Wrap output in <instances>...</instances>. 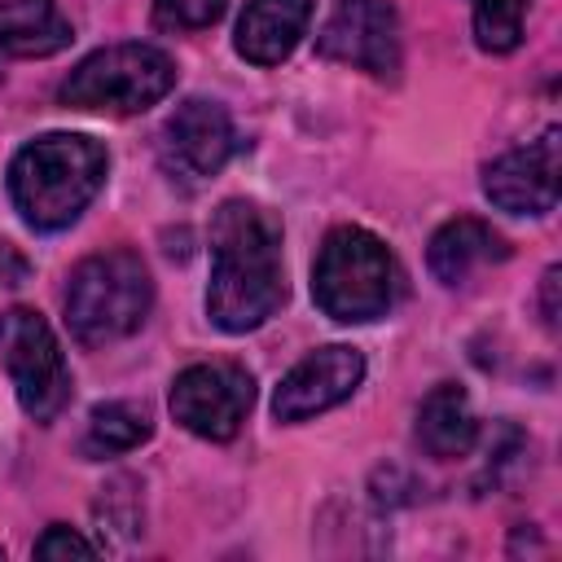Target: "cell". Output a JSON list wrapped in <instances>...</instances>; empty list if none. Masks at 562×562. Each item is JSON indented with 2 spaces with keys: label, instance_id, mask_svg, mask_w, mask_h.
Instances as JSON below:
<instances>
[{
  "label": "cell",
  "instance_id": "10",
  "mask_svg": "<svg viewBox=\"0 0 562 562\" xmlns=\"http://www.w3.org/2000/svg\"><path fill=\"white\" fill-rule=\"evenodd\" d=\"M233 149H237V132L220 101L189 97L162 123V162H167V171H176L184 180L215 176L233 158Z\"/></svg>",
  "mask_w": 562,
  "mask_h": 562
},
{
  "label": "cell",
  "instance_id": "7",
  "mask_svg": "<svg viewBox=\"0 0 562 562\" xmlns=\"http://www.w3.org/2000/svg\"><path fill=\"white\" fill-rule=\"evenodd\" d=\"M250 404H255V378H250V369H241L233 360L189 364L171 382V417L184 430L215 439V443L237 435Z\"/></svg>",
  "mask_w": 562,
  "mask_h": 562
},
{
  "label": "cell",
  "instance_id": "9",
  "mask_svg": "<svg viewBox=\"0 0 562 562\" xmlns=\"http://www.w3.org/2000/svg\"><path fill=\"white\" fill-rule=\"evenodd\" d=\"M558 171H562V132L544 127L540 140H527L483 171V193L492 206L509 215H549L558 206Z\"/></svg>",
  "mask_w": 562,
  "mask_h": 562
},
{
  "label": "cell",
  "instance_id": "16",
  "mask_svg": "<svg viewBox=\"0 0 562 562\" xmlns=\"http://www.w3.org/2000/svg\"><path fill=\"white\" fill-rule=\"evenodd\" d=\"M149 435H154L149 413H145L140 404H127V400L97 404L92 417H88V448L101 452V457H110V452H132V448H140Z\"/></svg>",
  "mask_w": 562,
  "mask_h": 562
},
{
  "label": "cell",
  "instance_id": "12",
  "mask_svg": "<svg viewBox=\"0 0 562 562\" xmlns=\"http://www.w3.org/2000/svg\"><path fill=\"white\" fill-rule=\"evenodd\" d=\"M312 22V0H250L237 18L233 48L255 66H277L294 53Z\"/></svg>",
  "mask_w": 562,
  "mask_h": 562
},
{
  "label": "cell",
  "instance_id": "3",
  "mask_svg": "<svg viewBox=\"0 0 562 562\" xmlns=\"http://www.w3.org/2000/svg\"><path fill=\"white\" fill-rule=\"evenodd\" d=\"M154 281L136 250L88 255L66 281V325L83 347H105L136 334L149 316Z\"/></svg>",
  "mask_w": 562,
  "mask_h": 562
},
{
  "label": "cell",
  "instance_id": "18",
  "mask_svg": "<svg viewBox=\"0 0 562 562\" xmlns=\"http://www.w3.org/2000/svg\"><path fill=\"white\" fill-rule=\"evenodd\" d=\"M224 9L228 0H154V22L167 31H202Z\"/></svg>",
  "mask_w": 562,
  "mask_h": 562
},
{
  "label": "cell",
  "instance_id": "6",
  "mask_svg": "<svg viewBox=\"0 0 562 562\" xmlns=\"http://www.w3.org/2000/svg\"><path fill=\"white\" fill-rule=\"evenodd\" d=\"M0 356L22 413L35 422H53L70 400V369L61 360L48 321L31 307L0 312Z\"/></svg>",
  "mask_w": 562,
  "mask_h": 562
},
{
  "label": "cell",
  "instance_id": "8",
  "mask_svg": "<svg viewBox=\"0 0 562 562\" xmlns=\"http://www.w3.org/2000/svg\"><path fill=\"white\" fill-rule=\"evenodd\" d=\"M316 53L356 70H369L378 79L400 70V22L386 0H334Z\"/></svg>",
  "mask_w": 562,
  "mask_h": 562
},
{
  "label": "cell",
  "instance_id": "2",
  "mask_svg": "<svg viewBox=\"0 0 562 562\" xmlns=\"http://www.w3.org/2000/svg\"><path fill=\"white\" fill-rule=\"evenodd\" d=\"M105 180V149L79 132H48L9 162V198L31 228H66L97 198Z\"/></svg>",
  "mask_w": 562,
  "mask_h": 562
},
{
  "label": "cell",
  "instance_id": "5",
  "mask_svg": "<svg viewBox=\"0 0 562 562\" xmlns=\"http://www.w3.org/2000/svg\"><path fill=\"white\" fill-rule=\"evenodd\" d=\"M176 83V61L154 44H110L83 57L66 83L61 105L97 114H136L162 101Z\"/></svg>",
  "mask_w": 562,
  "mask_h": 562
},
{
  "label": "cell",
  "instance_id": "4",
  "mask_svg": "<svg viewBox=\"0 0 562 562\" xmlns=\"http://www.w3.org/2000/svg\"><path fill=\"white\" fill-rule=\"evenodd\" d=\"M400 290V268L382 237L369 228L342 224L321 241L316 268H312V299L325 316L342 325H364L391 312Z\"/></svg>",
  "mask_w": 562,
  "mask_h": 562
},
{
  "label": "cell",
  "instance_id": "13",
  "mask_svg": "<svg viewBox=\"0 0 562 562\" xmlns=\"http://www.w3.org/2000/svg\"><path fill=\"white\" fill-rule=\"evenodd\" d=\"M505 255H509V246H505V237H501L492 224H483V220H474V215H457V220H448V224L430 237L426 263H430V272H435L443 285H461L474 268H483V263H492V259H505Z\"/></svg>",
  "mask_w": 562,
  "mask_h": 562
},
{
  "label": "cell",
  "instance_id": "20",
  "mask_svg": "<svg viewBox=\"0 0 562 562\" xmlns=\"http://www.w3.org/2000/svg\"><path fill=\"white\" fill-rule=\"evenodd\" d=\"M553 294H558V268L544 272V325L558 321V303H553Z\"/></svg>",
  "mask_w": 562,
  "mask_h": 562
},
{
  "label": "cell",
  "instance_id": "15",
  "mask_svg": "<svg viewBox=\"0 0 562 562\" xmlns=\"http://www.w3.org/2000/svg\"><path fill=\"white\" fill-rule=\"evenodd\" d=\"M70 22L53 0H0V53L53 57L70 44Z\"/></svg>",
  "mask_w": 562,
  "mask_h": 562
},
{
  "label": "cell",
  "instance_id": "14",
  "mask_svg": "<svg viewBox=\"0 0 562 562\" xmlns=\"http://www.w3.org/2000/svg\"><path fill=\"white\" fill-rule=\"evenodd\" d=\"M479 439V422L470 413V400L457 382H439L422 408H417V443L426 457L435 461H452V457H465Z\"/></svg>",
  "mask_w": 562,
  "mask_h": 562
},
{
  "label": "cell",
  "instance_id": "1",
  "mask_svg": "<svg viewBox=\"0 0 562 562\" xmlns=\"http://www.w3.org/2000/svg\"><path fill=\"white\" fill-rule=\"evenodd\" d=\"M285 299L281 224L259 202L233 198L211 220V285L206 316L224 334L259 329Z\"/></svg>",
  "mask_w": 562,
  "mask_h": 562
},
{
  "label": "cell",
  "instance_id": "11",
  "mask_svg": "<svg viewBox=\"0 0 562 562\" xmlns=\"http://www.w3.org/2000/svg\"><path fill=\"white\" fill-rule=\"evenodd\" d=\"M364 378V356L356 347H321L312 356H303L277 386L272 395V417L277 422H307L334 404H342Z\"/></svg>",
  "mask_w": 562,
  "mask_h": 562
},
{
  "label": "cell",
  "instance_id": "17",
  "mask_svg": "<svg viewBox=\"0 0 562 562\" xmlns=\"http://www.w3.org/2000/svg\"><path fill=\"white\" fill-rule=\"evenodd\" d=\"M474 9V40L483 53H509L522 40L527 0H470Z\"/></svg>",
  "mask_w": 562,
  "mask_h": 562
},
{
  "label": "cell",
  "instance_id": "19",
  "mask_svg": "<svg viewBox=\"0 0 562 562\" xmlns=\"http://www.w3.org/2000/svg\"><path fill=\"white\" fill-rule=\"evenodd\" d=\"M35 558H92V544L83 536H75L70 527H48L35 540Z\"/></svg>",
  "mask_w": 562,
  "mask_h": 562
}]
</instances>
